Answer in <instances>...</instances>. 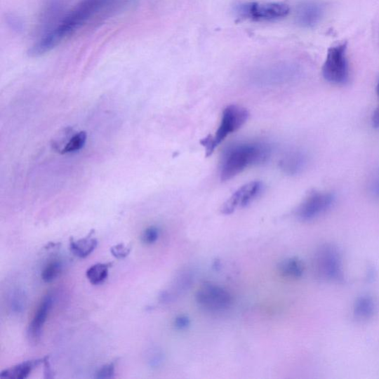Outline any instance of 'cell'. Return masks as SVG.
Wrapping results in <instances>:
<instances>
[{
  "label": "cell",
  "instance_id": "2e32d148",
  "mask_svg": "<svg viewBox=\"0 0 379 379\" xmlns=\"http://www.w3.org/2000/svg\"><path fill=\"white\" fill-rule=\"evenodd\" d=\"M279 272L283 277L298 278L304 272V265L300 260L290 258L283 260L279 265Z\"/></svg>",
  "mask_w": 379,
  "mask_h": 379
},
{
  "label": "cell",
  "instance_id": "7a4b0ae2",
  "mask_svg": "<svg viewBox=\"0 0 379 379\" xmlns=\"http://www.w3.org/2000/svg\"><path fill=\"white\" fill-rule=\"evenodd\" d=\"M270 153L272 147L262 142H244L229 146L222 157L221 180H231L247 168L264 164Z\"/></svg>",
  "mask_w": 379,
  "mask_h": 379
},
{
  "label": "cell",
  "instance_id": "4fadbf2b",
  "mask_svg": "<svg viewBox=\"0 0 379 379\" xmlns=\"http://www.w3.org/2000/svg\"><path fill=\"white\" fill-rule=\"evenodd\" d=\"M44 358L23 361L15 366L6 369L0 373L1 379H25L28 378L31 373L39 364H44Z\"/></svg>",
  "mask_w": 379,
  "mask_h": 379
},
{
  "label": "cell",
  "instance_id": "603a6c76",
  "mask_svg": "<svg viewBox=\"0 0 379 379\" xmlns=\"http://www.w3.org/2000/svg\"><path fill=\"white\" fill-rule=\"evenodd\" d=\"M164 361V356L161 352L157 349H153L148 354L147 361L149 366L152 368H158Z\"/></svg>",
  "mask_w": 379,
  "mask_h": 379
},
{
  "label": "cell",
  "instance_id": "6da1fadb",
  "mask_svg": "<svg viewBox=\"0 0 379 379\" xmlns=\"http://www.w3.org/2000/svg\"><path fill=\"white\" fill-rule=\"evenodd\" d=\"M129 0H81L69 13L62 16L52 29L40 36L32 46V57L44 55L60 45L67 37L93 20L110 15Z\"/></svg>",
  "mask_w": 379,
  "mask_h": 379
},
{
  "label": "cell",
  "instance_id": "8992f818",
  "mask_svg": "<svg viewBox=\"0 0 379 379\" xmlns=\"http://www.w3.org/2000/svg\"><path fill=\"white\" fill-rule=\"evenodd\" d=\"M196 302L208 312L219 313L227 310L232 305V296L223 288L207 283L197 291Z\"/></svg>",
  "mask_w": 379,
  "mask_h": 379
},
{
  "label": "cell",
  "instance_id": "cb8c5ba5",
  "mask_svg": "<svg viewBox=\"0 0 379 379\" xmlns=\"http://www.w3.org/2000/svg\"><path fill=\"white\" fill-rule=\"evenodd\" d=\"M131 251L129 246H126L124 243L118 244L111 248V253L115 258L118 260L124 259L127 257Z\"/></svg>",
  "mask_w": 379,
  "mask_h": 379
},
{
  "label": "cell",
  "instance_id": "9a60e30c",
  "mask_svg": "<svg viewBox=\"0 0 379 379\" xmlns=\"http://www.w3.org/2000/svg\"><path fill=\"white\" fill-rule=\"evenodd\" d=\"M92 234L93 232L88 237L78 240L71 239L70 250L79 258H86L97 248L98 241L91 237Z\"/></svg>",
  "mask_w": 379,
  "mask_h": 379
},
{
  "label": "cell",
  "instance_id": "ffe728a7",
  "mask_svg": "<svg viewBox=\"0 0 379 379\" xmlns=\"http://www.w3.org/2000/svg\"><path fill=\"white\" fill-rule=\"evenodd\" d=\"M62 270V262L60 261H53L44 268L42 273V279L46 283H51L60 277Z\"/></svg>",
  "mask_w": 379,
  "mask_h": 379
},
{
  "label": "cell",
  "instance_id": "7c38bea8",
  "mask_svg": "<svg viewBox=\"0 0 379 379\" xmlns=\"http://www.w3.org/2000/svg\"><path fill=\"white\" fill-rule=\"evenodd\" d=\"M194 276L189 270H184L175 278L171 291H162L159 295L161 302L168 303L182 295L192 287Z\"/></svg>",
  "mask_w": 379,
  "mask_h": 379
},
{
  "label": "cell",
  "instance_id": "52a82bcc",
  "mask_svg": "<svg viewBox=\"0 0 379 379\" xmlns=\"http://www.w3.org/2000/svg\"><path fill=\"white\" fill-rule=\"evenodd\" d=\"M334 201L335 197L332 193L317 191L311 192L298 208L297 218L304 222L313 220L327 211Z\"/></svg>",
  "mask_w": 379,
  "mask_h": 379
},
{
  "label": "cell",
  "instance_id": "484cf974",
  "mask_svg": "<svg viewBox=\"0 0 379 379\" xmlns=\"http://www.w3.org/2000/svg\"><path fill=\"white\" fill-rule=\"evenodd\" d=\"M190 326V320L187 317L180 316L175 318L174 321V326L178 330L186 329Z\"/></svg>",
  "mask_w": 379,
  "mask_h": 379
},
{
  "label": "cell",
  "instance_id": "4316f807",
  "mask_svg": "<svg viewBox=\"0 0 379 379\" xmlns=\"http://www.w3.org/2000/svg\"><path fill=\"white\" fill-rule=\"evenodd\" d=\"M376 93H377L378 98L379 100V79L378 80L377 85H376ZM372 123H373V126L375 128H379V102H378V107H376L375 111L373 113V118H372Z\"/></svg>",
  "mask_w": 379,
  "mask_h": 379
},
{
  "label": "cell",
  "instance_id": "30bf717a",
  "mask_svg": "<svg viewBox=\"0 0 379 379\" xmlns=\"http://www.w3.org/2000/svg\"><path fill=\"white\" fill-rule=\"evenodd\" d=\"M53 303V296L47 295L37 309L31 324L28 335L32 343H37L43 333V330Z\"/></svg>",
  "mask_w": 379,
  "mask_h": 379
},
{
  "label": "cell",
  "instance_id": "ac0fdd59",
  "mask_svg": "<svg viewBox=\"0 0 379 379\" xmlns=\"http://www.w3.org/2000/svg\"><path fill=\"white\" fill-rule=\"evenodd\" d=\"M27 297L23 290L17 288L13 290L9 298V307L13 314L23 313L26 307Z\"/></svg>",
  "mask_w": 379,
  "mask_h": 379
},
{
  "label": "cell",
  "instance_id": "7402d4cb",
  "mask_svg": "<svg viewBox=\"0 0 379 379\" xmlns=\"http://www.w3.org/2000/svg\"><path fill=\"white\" fill-rule=\"evenodd\" d=\"M159 237V230L158 227L152 226L148 227L143 232L142 236V241L146 244V245H152L154 244Z\"/></svg>",
  "mask_w": 379,
  "mask_h": 379
},
{
  "label": "cell",
  "instance_id": "d4e9b609",
  "mask_svg": "<svg viewBox=\"0 0 379 379\" xmlns=\"http://www.w3.org/2000/svg\"><path fill=\"white\" fill-rule=\"evenodd\" d=\"M115 376V363L105 364L97 373L96 378L98 379H110Z\"/></svg>",
  "mask_w": 379,
  "mask_h": 379
},
{
  "label": "cell",
  "instance_id": "e0dca14e",
  "mask_svg": "<svg viewBox=\"0 0 379 379\" xmlns=\"http://www.w3.org/2000/svg\"><path fill=\"white\" fill-rule=\"evenodd\" d=\"M111 263H98L92 265L86 272V277L93 286L102 284L108 277Z\"/></svg>",
  "mask_w": 379,
  "mask_h": 379
},
{
  "label": "cell",
  "instance_id": "83f0119b",
  "mask_svg": "<svg viewBox=\"0 0 379 379\" xmlns=\"http://www.w3.org/2000/svg\"><path fill=\"white\" fill-rule=\"evenodd\" d=\"M44 366H45V378H53V373L50 366V363L48 360V357H46L44 358Z\"/></svg>",
  "mask_w": 379,
  "mask_h": 379
},
{
  "label": "cell",
  "instance_id": "5bb4252c",
  "mask_svg": "<svg viewBox=\"0 0 379 379\" xmlns=\"http://www.w3.org/2000/svg\"><path fill=\"white\" fill-rule=\"evenodd\" d=\"M307 157L300 151L288 153L280 161V168L288 175L300 173L306 166Z\"/></svg>",
  "mask_w": 379,
  "mask_h": 379
},
{
  "label": "cell",
  "instance_id": "8fae6325",
  "mask_svg": "<svg viewBox=\"0 0 379 379\" xmlns=\"http://www.w3.org/2000/svg\"><path fill=\"white\" fill-rule=\"evenodd\" d=\"M292 74L293 69L291 65L280 63L261 71L256 75L255 79L265 84H282L288 80Z\"/></svg>",
  "mask_w": 379,
  "mask_h": 379
},
{
  "label": "cell",
  "instance_id": "ba28073f",
  "mask_svg": "<svg viewBox=\"0 0 379 379\" xmlns=\"http://www.w3.org/2000/svg\"><path fill=\"white\" fill-rule=\"evenodd\" d=\"M263 189V184L259 181L251 182L240 187L223 204L221 211L228 215L234 213L239 208H245L260 196Z\"/></svg>",
  "mask_w": 379,
  "mask_h": 379
},
{
  "label": "cell",
  "instance_id": "d6986e66",
  "mask_svg": "<svg viewBox=\"0 0 379 379\" xmlns=\"http://www.w3.org/2000/svg\"><path fill=\"white\" fill-rule=\"evenodd\" d=\"M87 140V133L86 131H80L74 135V136L69 140L62 150V154L72 153L78 152L80 149H82Z\"/></svg>",
  "mask_w": 379,
  "mask_h": 379
},
{
  "label": "cell",
  "instance_id": "44dd1931",
  "mask_svg": "<svg viewBox=\"0 0 379 379\" xmlns=\"http://www.w3.org/2000/svg\"><path fill=\"white\" fill-rule=\"evenodd\" d=\"M373 302L368 298H363L357 305V315L361 317H367L373 312Z\"/></svg>",
  "mask_w": 379,
  "mask_h": 379
},
{
  "label": "cell",
  "instance_id": "277c9868",
  "mask_svg": "<svg viewBox=\"0 0 379 379\" xmlns=\"http://www.w3.org/2000/svg\"><path fill=\"white\" fill-rule=\"evenodd\" d=\"M347 51V43L335 45L328 51L322 66V76L333 85L343 86L348 82L350 69Z\"/></svg>",
  "mask_w": 379,
  "mask_h": 379
},
{
  "label": "cell",
  "instance_id": "9c48e42d",
  "mask_svg": "<svg viewBox=\"0 0 379 379\" xmlns=\"http://www.w3.org/2000/svg\"><path fill=\"white\" fill-rule=\"evenodd\" d=\"M324 7L317 2L302 4L296 11L297 23L303 28L311 29L317 25L324 17Z\"/></svg>",
  "mask_w": 379,
  "mask_h": 379
},
{
  "label": "cell",
  "instance_id": "3957f363",
  "mask_svg": "<svg viewBox=\"0 0 379 379\" xmlns=\"http://www.w3.org/2000/svg\"><path fill=\"white\" fill-rule=\"evenodd\" d=\"M248 117L249 113L245 107L237 105L226 107L218 130L214 135H208L200 141L201 145L206 148V157L211 156L215 147H218L230 134L234 133L245 124Z\"/></svg>",
  "mask_w": 379,
  "mask_h": 379
},
{
  "label": "cell",
  "instance_id": "5b68a950",
  "mask_svg": "<svg viewBox=\"0 0 379 379\" xmlns=\"http://www.w3.org/2000/svg\"><path fill=\"white\" fill-rule=\"evenodd\" d=\"M236 11L241 19L254 22H273L286 18L290 8L281 3L250 2L239 4Z\"/></svg>",
  "mask_w": 379,
  "mask_h": 379
}]
</instances>
